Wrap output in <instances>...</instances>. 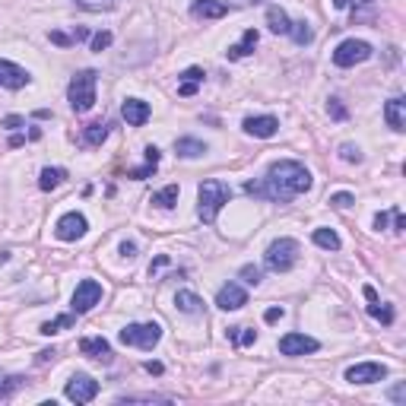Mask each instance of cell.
<instances>
[{"label":"cell","instance_id":"6da1fadb","mask_svg":"<svg viewBox=\"0 0 406 406\" xmlns=\"http://www.w3.org/2000/svg\"><path fill=\"white\" fill-rule=\"evenodd\" d=\"M311 191V172L296 162V159H280L267 168V175L257 181L245 184V194L257 200H270V203H289L292 197Z\"/></svg>","mask_w":406,"mask_h":406},{"label":"cell","instance_id":"7a4b0ae2","mask_svg":"<svg viewBox=\"0 0 406 406\" xmlns=\"http://www.w3.org/2000/svg\"><path fill=\"white\" fill-rule=\"evenodd\" d=\"M229 197H232V187H229L226 181H216V178L203 181V184L197 187V216L207 222V226H213L216 216H219L222 207L229 203Z\"/></svg>","mask_w":406,"mask_h":406},{"label":"cell","instance_id":"3957f363","mask_svg":"<svg viewBox=\"0 0 406 406\" xmlns=\"http://www.w3.org/2000/svg\"><path fill=\"white\" fill-rule=\"evenodd\" d=\"M96 80H99L96 70H80V73L70 80L67 99H70V108H73L76 115H86V111L96 105Z\"/></svg>","mask_w":406,"mask_h":406},{"label":"cell","instance_id":"277c9868","mask_svg":"<svg viewBox=\"0 0 406 406\" xmlns=\"http://www.w3.org/2000/svg\"><path fill=\"white\" fill-rule=\"evenodd\" d=\"M263 263H267V270H273V273H289L298 263V241L296 238H276L267 248V254H263Z\"/></svg>","mask_w":406,"mask_h":406},{"label":"cell","instance_id":"5b68a950","mask_svg":"<svg viewBox=\"0 0 406 406\" xmlns=\"http://www.w3.org/2000/svg\"><path fill=\"white\" fill-rule=\"evenodd\" d=\"M124 346H140V349H152V346L162 340V327L156 321L150 324H127L124 331L117 333Z\"/></svg>","mask_w":406,"mask_h":406},{"label":"cell","instance_id":"8992f818","mask_svg":"<svg viewBox=\"0 0 406 406\" xmlns=\"http://www.w3.org/2000/svg\"><path fill=\"white\" fill-rule=\"evenodd\" d=\"M368 57H372V45L362 42V38H346L333 51V64L337 67H356V64H365Z\"/></svg>","mask_w":406,"mask_h":406},{"label":"cell","instance_id":"52a82bcc","mask_svg":"<svg viewBox=\"0 0 406 406\" xmlns=\"http://www.w3.org/2000/svg\"><path fill=\"white\" fill-rule=\"evenodd\" d=\"M99 302H102V282L83 280L76 286L73 298H70V308H73V314H86V311H92Z\"/></svg>","mask_w":406,"mask_h":406},{"label":"cell","instance_id":"ba28073f","mask_svg":"<svg viewBox=\"0 0 406 406\" xmlns=\"http://www.w3.org/2000/svg\"><path fill=\"white\" fill-rule=\"evenodd\" d=\"M64 393H67V400H73V403H92V400L99 397V381L80 372L67 381V391Z\"/></svg>","mask_w":406,"mask_h":406},{"label":"cell","instance_id":"9c48e42d","mask_svg":"<svg viewBox=\"0 0 406 406\" xmlns=\"http://www.w3.org/2000/svg\"><path fill=\"white\" fill-rule=\"evenodd\" d=\"M387 378V365L381 362H358L352 368H346V381L349 384H375V381Z\"/></svg>","mask_w":406,"mask_h":406},{"label":"cell","instance_id":"30bf717a","mask_svg":"<svg viewBox=\"0 0 406 406\" xmlns=\"http://www.w3.org/2000/svg\"><path fill=\"white\" fill-rule=\"evenodd\" d=\"M86 229H89V222H86V216L83 213H64L61 219H57V226H55V235L61 241H76V238H83L86 235Z\"/></svg>","mask_w":406,"mask_h":406},{"label":"cell","instance_id":"8fae6325","mask_svg":"<svg viewBox=\"0 0 406 406\" xmlns=\"http://www.w3.org/2000/svg\"><path fill=\"white\" fill-rule=\"evenodd\" d=\"M321 343L314 337H305V333H286L280 340V352L282 356H305V352H317Z\"/></svg>","mask_w":406,"mask_h":406},{"label":"cell","instance_id":"7c38bea8","mask_svg":"<svg viewBox=\"0 0 406 406\" xmlns=\"http://www.w3.org/2000/svg\"><path fill=\"white\" fill-rule=\"evenodd\" d=\"M248 305V292L241 289L238 282H226L219 292H216V308L222 311H238Z\"/></svg>","mask_w":406,"mask_h":406},{"label":"cell","instance_id":"4fadbf2b","mask_svg":"<svg viewBox=\"0 0 406 406\" xmlns=\"http://www.w3.org/2000/svg\"><path fill=\"white\" fill-rule=\"evenodd\" d=\"M29 80H32L29 70H22L20 64L0 57V86H3V89H22V86H29Z\"/></svg>","mask_w":406,"mask_h":406},{"label":"cell","instance_id":"5bb4252c","mask_svg":"<svg viewBox=\"0 0 406 406\" xmlns=\"http://www.w3.org/2000/svg\"><path fill=\"white\" fill-rule=\"evenodd\" d=\"M245 133L248 137H261V140H267V137H273L276 131H280V121H276L273 115H257V117H245Z\"/></svg>","mask_w":406,"mask_h":406},{"label":"cell","instance_id":"9a60e30c","mask_svg":"<svg viewBox=\"0 0 406 406\" xmlns=\"http://www.w3.org/2000/svg\"><path fill=\"white\" fill-rule=\"evenodd\" d=\"M121 115H124V121L131 127H143L146 121H150L152 108L143 102V99H124V105H121Z\"/></svg>","mask_w":406,"mask_h":406},{"label":"cell","instance_id":"2e32d148","mask_svg":"<svg viewBox=\"0 0 406 406\" xmlns=\"http://www.w3.org/2000/svg\"><path fill=\"white\" fill-rule=\"evenodd\" d=\"M384 117H387V127L397 133L406 131V99L403 96H393L391 102L384 105Z\"/></svg>","mask_w":406,"mask_h":406},{"label":"cell","instance_id":"e0dca14e","mask_svg":"<svg viewBox=\"0 0 406 406\" xmlns=\"http://www.w3.org/2000/svg\"><path fill=\"white\" fill-rule=\"evenodd\" d=\"M80 352H83V356H89V358H99V362H105V365L111 362V346H108V340H105V337H86V340H80Z\"/></svg>","mask_w":406,"mask_h":406},{"label":"cell","instance_id":"ac0fdd59","mask_svg":"<svg viewBox=\"0 0 406 406\" xmlns=\"http://www.w3.org/2000/svg\"><path fill=\"white\" fill-rule=\"evenodd\" d=\"M191 13L197 16V20H222V16L229 13V7L222 0H194Z\"/></svg>","mask_w":406,"mask_h":406},{"label":"cell","instance_id":"d6986e66","mask_svg":"<svg viewBox=\"0 0 406 406\" xmlns=\"http://www.w3.org/2000/svg\"><path fill=\"white\" fill-rule=\"evenodd\" d=\"M257 38H261V35H257V29H248V32L241 35V42H238V45H232V48L226 51L229 61H241V57H248L251 51L257 48Z\"/></svg>","mask_w":406,"mask_h":406},{"label":"cell","instance_id":"ffe728a7","mask_svg":"<svg viewBox=\"0 0 406 406\" xmlns=\"http://www.w3.org/2000/svg\"><path fill=\"white\" fill-rule=\"evenodd\" d=\"M200 83H203V70L200 67H187L184 73H181V83H178V96H194V92L200 89Z\"/></svg>","mask_w":406,"mask_h":406},{"label":"cell","instance_id":"44dd1931","mask_svg":"<svg viewBox=\"0 0 406 406\" xmlns=\"http://www.w3.org/2000/svg\"><path fill=\"white\" fill-rule=\"evenodd\" d=\"M175 152H178L181 159H197L207 152V143L197 137H181V140H175Z\"/></svg>","mask_w":406,"mask_h":406},{"label":"cell","instance_id":"7402d4cb","mask_svg":"<svg viewBox=\"0 0 406 406\" xmlns=\"http://www.w3.org/2000/svg\"><path fill=\"white\" fill-rule=\"evenodd\" d=\"M175 305H178V311H184V314H200V311H203V298L191 289H181L178 296H175Z\"/></svg>","mask_w":406,"mask_h":406},{"label":"cell","instance_id":"603a6c76","mask_svg":"<svg viewBox=\"0 0 406 406\" xmlns=\"http://www.w3.org/2000/svg\"><path fill=\"white\" fill-rule=\"evenodd\" d=\"M267 26H270V32H276V35H289L292 22H289V16H286V10L267 7Z\"/></svg>","mask_w":406,"mask_h":406},{"label":"cell","instance_id":"cb8c5ba5","mask_svg":"<svg viewBox=\"0 0 406 406\" xmlns=\"http://www.w3.org/2000/svg\"><path fill=\"white\" fill-rule=\"evenodd\" d=\"M64 181H67V172H64V168H42V175H38V187H42V191H55V187H61Z\"/></svg>","mask_w":406,"mask_h":406},{"label":"cell","instance_id":"d4e9b609","mask_svg":"<svg viewBox=\"0 0 406 406\" xmlns=\"http://www.w3.org/2000/svg\"><path fill=\"white\" fill-rule=\"evenodd\" d=\"M159 156H162V152H159L156 146H146V166H143V168H133V172L127 175V178H137V181L150 178V175L156 172V166H159Z\"/></svg>","mask_w":406,"mask_h":406},{"label":"cell","instance_id":"484cf974","mask_svg":"<svg viewBox=\"0 0 406 406\" xmlns=\"http://www.w3.org/2000/svg\"><path fill=\"white\" fill-rule=\"evenodd\" d=\"M178 184H168V187H162V191H156L152 194V203L156 207H162V210H172L175 203H178Z\"/></svg>","mask_w":406,"mask_h":406},{"label":"cell","instance_id":"4316f807","mask_svg":"<svg viewBox=\"0 0 406 406\" xmlns=\"http://www.w3.org/2000/svg\"><path fill=\"white\" fill-rule=\"evenodd\" d=\"M314 245L324 251H340V235L333 229H314Z\"/></svg>","mask_w":406,"mask_h":406},{"label":"cell","instance_id":"83f0119b","mask_svg":"<svg viewBox=\"0 0 406 406\" xmlns=\"http://www.w3.org/2000/svg\"><path fill=\"white\" fill-rule=\"evenodd\" d=\"M73 317L76 314H61V317H55V321H45L42 327H38V333H45V337H55V333H61V331H67V327H73Z\"/></svg>","mask_w":406,"mask_h":406},{"label":"cell","instance_id":"f1b7e54d","mask_svg":"<svg viewBox=\"0 0 406 406\" xmlns=\"http://www.w3.org/2000/svg\"><path fill=\"white\" fill-rule=\"evenodd\" d=\"M83 140H86V146H102L105 140H108V124H102V121L89 124L83 131Z\"/></svg>","mask_w":406,"mask_h":406},{"label":"cell","instance_id":"f546056e","mask_svg":"<svg viewBox=\"0 0 406 406\" xmlns=\"http://www.w3.org/2000/svg\"><path fill=\"white\" fill-rule=\"evenodd\" d=\"M22 384H26V378H20V375H3V372H0V400H7L10 393H16Z\"/></svg>","mask_w":406,"mask_h":406},{"label":"cell","instance_id":"4dcf8cb0","mask_svg":"<svg viewBox=\"0 0 406 406\" xmlns=\"http://www.w3.org/2000/svg\"><path fill=\"white\" fill-rule=\"evenodd\" d=\"M229 340H232L235 346H251V343H257V333L254 331H248V327H229Z\"/></svg>","mask_w":406,"mask_h":406},{"label":"cell","instance_id":"1f68e13d","mask_svg":"<svg viewBox=\"0 0 406 406\" xmlns=\"http://www.w3.org/2000/svg\"><path fill=\"white\" fill-rule=\"evenodd\" d=\"M117 403H168V397H162V393H124V397H117Z\"/></svg>","mask_w":406,"mask_h":406},{"label":"cell","instance_id":"d6a6232c","mask_svg":"<svg viewBox=\"0 0 406 406\" xmlns=\"http://www.w3.org/2000/svg\"><path fill=\"white\" fill-rule=\"evenodd\" d=\"M289 35H292V42L296 45H308L311 38H314V32H311V26L308 22H292V29H289Z\"/></svg>","mask_w":406,"mask_h":406},{"label":"cell","instance_id":"836d02e7","mask_svg":"<svg viewBox=\"0 0 406 406\" xmlns=\"http://www.w3.org/2000/svg\"><path fill=\"white\" fill-rule=\"evenodd\" d=\"M117 0H76V7L89 10V13H108V10H115Z\"/></svg>","mask_w":406,"mask_h":406},{"label":"cell","instance_id":"e575fe53","mask_svg":"<svg viewBox=\"0 0 406 406\" xmlns=\"http://www.w3.org/2000/svg\"><path fill=\"white\" fill-rule=\"evenodd\" d=\"M368 314H372V317H378L381 324H393V308H391V305L372 302V305H368Z\"/></svg>","mask_w":406,"mask_h":406},{"label":"cell","instance_id":"d590c367","mask_svg":"<svg viewBox=\"0 0 406 406\" xmlns=\"http://www.w3.org/2000/svg\"><path fill=\"white\" fill-rule=\"evenodd\" d=\"M241 280L248 282V286H257V282L263 280V273H261V267H254V263H245V267H241Z\"/></svg>","mask_w":406,"mask_h":406},{"label":"cell","instance_id":"8d00e7d4","mask_svg":"<svg viewBox=\"0 0 406 406\" xmlns=\"http://www.w3.org/2000/svg\"><path fill=\"white\" fill-rule=\"evenodd\" d=\"M340 159H343V162H362V150H358V146H352V143H343L340 146Z\"/></svg>","mask_w":406,"mask_h":406},{"label":"cell","instance_id":"74e56055","mask_svg":"<svg viewBox=\"0 0 406 406\" xmlns=\"http://www.w3.org/2000/svg\"><path fill=\"white\" fill-rule=\"evenodd\" d=\"M327 111H331L333 121H346V117H349V111H346V105L340 102V99H331V102H327Z\"/></svg>","mask_w":406,"mask_h":406},{"label":"cell","instance_id":"f35d334b","mask_svg":"<svg viewBox=\"0 0 406 406\" xmlns=\"http://www.w3.org/2000/svg\"><path fill=\"white\" fill-rule=\"evenodd\" d=\"M111 38H115V35L111 32H96V35H89V42H92V51H105L111 45Z\"/></svg>","mask_w":406,"mask_h":406},{"label":"cell","instance_id":"ab89813d","mask_svg":"<svg viewBox=\"0 0 406 406\" xmlns=\"http://www.w3.org/2000/svg\"><path fill=\"white\" fill-rule=\"evenodd\" d=\"M331 207H337V210H349V207H352V194H346V191L333 194V197H331Z\"/></svg>","mask_w":406,"mask_h":406},{"label":"cell","instance_id":"60d3db41","mask_svg":"<svg viewBox=\"0 0 406 406\" xmlns=\"http://www.w3.org/2000/svg\"><path fill=\"white\" fill-rule=\"evenodd\" d=\"M391 219H393V232H403V229H406L403 210H400V207H393V210H391Z\"/></svg>","mask_w":406,"mask_h":406},{"label":"cell","instance_id":"b9f144b4","mask_svg":"<svg viewBox=\"0 0 406 406\" xmlns=\"http://www.w3.org/2000/svg\"><path fill=\"white\" fill-rule=\"evenodd\" d=\"M51 42L61 45V48H67V45H73V35H64V32H57V29H55V32H51Z\"/></svg>","mask_w":406,"mask_h":406},{"label":"cell","instance_id":"7bdbcfd3","mask_svg":"<svg viewBox=\"0 0 406 406\" xmlns=\"http://www.w3.org/2000/svg\"><path fill=\"white\" fill-rule=\"evenodd\" d=\"M22 124H26V121H22L20 115H10V117H3V127H7V131H20Z\"/></svg>","mask_w":406,"mask_h":406},{"label":"cell","instance_id":"ee69618b","mask_svg":"<svg viewBox=\"0 0 406 406\" xmlns=\"http://www.w3.org/2000/svg\"><path fill=\"white\" fill-rule=\"evenodd\" d=\"M162 267H168V257H166V254H159L156 261L150 263V276H156V273H159V270H162Z\"/></svg>","mask_w":406,"mask_h":406},{"label":"cell","instance_id":"f6af8a7d","mask_svg":"<svg viewBox=\"0 0 406 406\" xmlns=\"http://www.w3.org/2000/svg\"><path fill=\"white\" fill-rule=\"evenodd\" d=\"M391 400H393V403H400V406H403V403H406V387H403V384H397V387H393V391H391Z\"/></svg>","mask_w":406,"mask_h":406},{"label":"cell","instance_id":"bcb514c9","mask_svg":"<svg viewBox=\"0 0 406 406\" xmlns=\"http://www.w3.org/2000/svg\"><path fill=\"white\" fill-rule=\"evenodd\" d=\"M282 314H286V311H282V308H267L263 321H267V324H276V321H282Z\"/></svg>","mask_w":406,"mask_h":406},{"label":"cell","instance_id":"7dc6e473","mask_svg":"<svg viewBox=\"0 0 406 406\" xmlns=\"http://www.w3.org/2000/svg\"><path fill=\"white\" fill-rule=\"evenodd\" d=\"M387 222H391V213H378V216H375V229H378V232H381V229H387Z\"/></svg>","mask_w":406,"mask_h":406},{"label":"cell","instance_id":"c3c4849f","mask_svg":"<svg viewBox=\"0 0 406 406\" xmlns=\"http://www.w3.org/2000/svg\"><path fill=\"white\" fill-rule=\"evenodd\" d=\"M121 254L133 257V254H137V245H133V241H124V245H121Z\"/></svg>","mask_w":406,"mask_h":406},{"label":"cell","instance_id":"681fc988","mask_svg":"<svg viewBox=\"0 0 406 406\" xmlns=\"http://www.w3.org/2000/svg\"><path fill=\"white\" fill-rule=\"evenodd\" d=\"M57 352L55 349H45V352H38V365H45V362H51V358H55Z\"/></svg>","mask_w":406,"mask_h":406},{"label":"cell","instance_id":"f907efd6","mask_svg":"<svg viewBox=\"0 0 406 406\" xmlns=\"http://www.w3.org/2000/svg\"><path fill=\"white\" fill-rule=\"evenodd\" d=\"M89 38V29H76L73 32V42H86Z\"/></svg>","mask_w":406,"mask_h":406},{"label":"cell","instance_id":"816d5d0a","mask_svg":"<svg viewBox=\"0 0 406 406\" xmlns=\"http://www.w3.org/2000/svg\"><path fill=\"white\" fill-rule=\"evenodd\" d=\"M146 372H150V375H162V365H159V362H146Z\"/></svg>","mask_w":406,"mask_h":406},{"label":"cell","instance_id":"f5cc1de1","mask_svg":"<svg viewBox=\"0 0 406 406\" xmlns=\"http://www.w3.org/2000/svg\"><path fill=\"white\" fill-rule=\"evenodd\" d=\"M362 292H365V298H368V302H378V292H375V289H372V286H365V289H362Z\"/></svg>","mask_w":406,"mask_h":406},{"label":"cell","instance_id":"db71d44e","mask_svg":"<svg viewBox=\"0 0 406 406\" xmlns=\"http://www.w3.org/2000/svg\"><path fill=\"white\" fill-rule=\"evenodd\" d=\"M333 7H337V10H346V7H349V0H333Z\"/></svg>","mask_w":406,"mask_h":406},{"label":"cell","instance_id":"11a10c76","mask_svg":"<svg viewBox=\"0 0 406 406\" xmlns=\"http://www.w3.org/2000/svg\"><path fill=\"white\" fill-rule=\"evenodd\" d=\"M248 3H261V0H248Z\"/></svg>","mask_w":406,"mask_h":406},{"label":"cell","instance_id":"9f6ffc18","mask_svg":"<svg viewBox=\"0 0 406 406\" xmlns=\"http://www.w3.org/2000/svg\"><path fill=\"white\" fill-rule=\"evenodd\" d=\"M362 3H372V0H362Z\"/></svg>","mask_w":406,"mask_h":406}]
</instances>
